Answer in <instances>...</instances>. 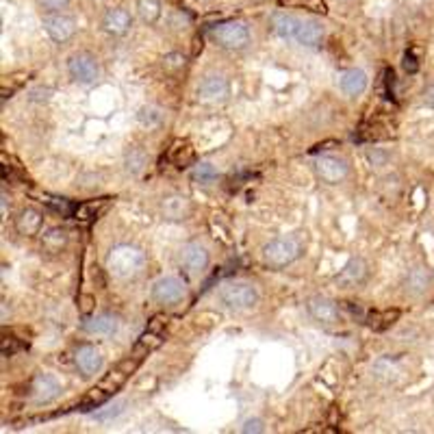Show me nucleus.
<instances>
[{
	"label": "nucleus",
	"instance_id": "f257e3e1",
	"mask_svg": "<svg viewBox=\"0 0 434 434\" xmlns=\"http://www.w3.org/2000/svg\"><path fill=\"white\" fill-rule=\"evenodd\" d=\"M107 272L113 276V278H120V280H126V278H133L137 276L139 272L144 270L146 265V254L139 250L137 246H131V244H118L113 246L111 252L107 254Z\"/></svg>",
	"mask_w": 434,
	"mask_h": 434
},
{
	"label": "nucleus",
	"instance_id": "f03ea898",
	"mask_svg": "<svg viewBox=\"0 0 434 434\" xmlns=\"http://www.w3.org/2000/svg\"><path fill=\"white\" fill-rule=\"evenodd\" d=\"M263 263L272 270H283L302 257V244L293 237H276L261 250Z\"/></svg>",
	"mask_w": 434,
	"mask_h": 434
},
{
	"label": "nucleus",
	"instance_id": "7ed1b4c3",
	"mask_svg": "<svg viewBox=\"0 0 434 434\" xmlns=\"http://www.w3.org/2000/svg\"><path fill=\"white\" fill-rule=\"evenodd\" d=\"M211 40L220 48L226 50H241L250 44V31L244 22L228 20L211 29Z\"/></svg>",
	"mask_w": 434,
	"mask_h": 434
},
{
	"label": "nucleus",
	"instance_id": "20e7f679",
	"mask_svg": "<svg viewBox=\"0 0 434 434\" xmlns=\"http://www.w3.org/2000/svg\"><path fill=\"white\" fill-rule=\"evenodd\" d=\"M220 300L228 309L246 311L259 302V289L250 283H226L220 289Z\"/></svg>",
	"mask_w": 434,
	"mask_h": 434
},
{
	"label": "nucleus",
	"instance_id": "39448f33",
	"mask_svg": "<svg viewBox=\"0 0 434 434\" xmlns=\"http://www.w3.org/2000/svg\"><path fill=\"white\" fill-rule=\"evenodd\" d=\"M317 178L326 185H339L350 176V163L337 155H322L313 161Z\"/></svg>",
	"mask_w": 434,
	"mask_h": 434
},
{
	"label": "nucleus",
	"instance_id": "423d86ee",
	"mask_svg": "<svg viewBox=\"0 0 434 434\" xmlns=\"http://www.w3.org/2000/svg\"><path fill=\"white\" fill-rule=\"evenodd\" d=\"M70 76L81 85H94L100 76V63L92 53H74L68 59Z\"/></svg>",
	"mask_w": 434,
	"mask_h": 434
},
{
	"label": "nucleus",
	"instance_id": "0eeeda50",
	"mask_svg": "<svg viewBox=\"0 0 434 434\" xmlns=\"http://www.w3.org/2000/svg\"><path fill=\"white\" fill-rule=\"evenodd\" d=\"M185 283L176 276H163L159 278L150 289V298L159 306H174L185 298Z\"/></svg>",
	"mask_w": 434,
	"mask_h": 434
},
{
	"label": "nucleus",
	"instance_id": "6e6552de",
	"mask_svg": "<svg viewBox=\"0 0 434 434\" xmlns=\"http://www.w3.org/2000/svg\"><path fill=\"white\" fill-rule=\"evenodd\" d=\"M209 263H211L209 250L202 244H196V241H189V244H185L181 252H178V265L191 276L202 274L209 267Z\"/></svg>",
	"mask_w": 434,
	"mask_h": 434
},
{
	"label": "nucleus",
	"instance_id": "1a4fd4ad",
	"mask_svg": "<svg viewBox=\"0 0 434 434\" xmlns=\"http://www.w3.org/2000/svg\"><path fill=\"white\" fill-rule=\"evenodd\" d=\"M42 24H44V31L55 44H66L76 35V20L72 16L61 14V11H57V14H46Z\"/></svg>",
	"mask_w": 434,
	"mask_h": 434
},
{
	"label": "nucleus",
	"instance_id": "9d476101",
	"mask_svg": "<svg viewBox=\"0 0 434 434\" xmlns=\"http://www.w3.org/2000/svg\"><path fill=\"white\" fill-rule=\"evenodd\" d=\"M369 278V263L361 257L350 259L335 276V285L339 289H356L367 283Z\"/></svg>",
	"mask_w": 434,
	"mask_h": 434
},
{
	"label": "nucleus",
	"instance_id": "9b49d317",
	"mask_svg": "<svg viewBox=\"0 0 434 434\" xmlns=\"http://www.w3.org/2000/svg\"><path fill=\"white\" fill-rule=\"evenodd\" d=\"M306 311H309V315L322 326H333V324L339 322V306L330 298L311 296L309 300H306Z\"/></svg>",
	"mask_w": 434,
	"mask_h": 434
},
{
	"label": "nucleus",
	"instance_id": "f8f14e48",
	"mask_svg": "<svg viewBox=\"0 0 434 434\" xmlns=\"http://www.w3.org/2000/svg\"><path fill=\"white\" fill-rule=\"evenodd\" d=\"M231 94V85L222 74H209L204 76L198 85V98L204 102H224Z\"/></svg>",
	"mask_w": 434,
	"mask_h": 434
},
{
	"label": "nucleus",
	"instance_id": "ddd939ff",
	"mask_svg": "<svg viewBox=\"0 0 434 434\" xmlns=\"http://www.w3.org/2000/svg\"><path fill=\"white\" fill-rule=\"evenodd\" d=\"M191 213H194V204L187 196L181 194H170L161 200V215L170 222H183L189 220Z\"/></svg>",
	"mask_w": 434,
	"mask_h": 434
},
{
	"label": "nucleus",
	"instance_id": "4468645a",
	"mask_svg": "<svg viewBox=\"0 0 434 434\" xmlns=\"http://www.w3.org/2000/svg\"><path fill=\"white\" fill-rule=\"evenodd\" d=\"M74 363H76V369L81 372V376L92 378L102 369V356L92 343H83V346H79L74 352Z\"/></svg>",
	"mask_w": 434,
	"mask_h": 434
},
{
	"label": "nucleus",
	"instance_id": "2eb2a0df",
	"mask_svg": "<svg viewBox=\"0 0 434 434\" xmlns=\"http://www.w3.org/2000/svg\"><path fill=\"white\" fill-rule=\"evenodd\" d=\"M432 280H434V276L426 265H415L406 272L402 287L408 296H424V293L432 287Z\"/></svg>",
	"mask_w": 434,
	"mask_h": 434
},
{
	"label": "nucleus",
	"instance_id": "dca6fc26",
	"mask_svg": "<svg viewBox=\"0 0 434 434\" xmlns=\"http://www.w3.org/2000/svg\"><path fill=\"white\" fill-rule=\"evenodd\" d=\"M59 393H61V382L50 374H37L31 382V395L40 404L53 402L55 398H59Z\"/></svg>",
	"mask_w": 434,
	"mask_h": 434
},
{
	"label": "nucleus",
	"instance_id": "f3484780",
	"mask_svg": "<svg viewBox=\"0 0 434 434\" xmlns=\"http://www.w3.org/2000/svg\"><path fill=\"white\" fill-rule=\"evenodd\" d=\"M131 27H133V16L124 7H113L102 18V29L113 37H124L131 31Z\"/></svg>",
	"mask_w": 434,
	"mask_h": 434
},
{
	"label": "nucleus",
	"instance_id": "a211bd4d",
	"mask_svg": "<svg viewBox=\"0 0 434 434\" xmlns=\"http://www.w3.org/2000/svg\"><path fill=\"white\" fill-rule=\"evenodd\" d=\"M16 233L20 237H35V235H40L42 231V226H44V215L40 209H35V207H24L18 217H16Z\"/></svg>",
	"mask_w": 434,
	"mask_h": 434
},
{
	"label": "nucleus",
	"instance_id": "6ab92c4d",
	"mask_svg": "<svg viewBox=\"0 0 434 434\" xmlns=\"http://www.w3.org/2000/svg\"><path fill=\"white\" fill-rule=\"evenodd\" d=\"M272 31L280 37V40L287 42H296L298 29L302 24V18L293 16V14H285V11H278V14L272 16Z\"/></svg>",
	"mask_w": 434,
	"mask_h": 434
},
{
	"label": "nucleus",
	"instance_id": "aec40b11",
	"mask_svg": "<svg viewBox=\"0 0 434 434\" xmlns=\"http://www.w3.org/2000/svg\"><path fill=\"white\" fill-rule=\"evenodd\" d=\"M367 74L359 68H350L339 76V89L350 98H359L367 89Z\"/></svg>",
	"mask_w": 434,
	"mask_h": 434
},
{
	"label": "nucleus",
	"instance_id": "412c9836",
	"mask_svg": "<svg viewBox=\"0 0 434 434\" xmlns=\"http://www.w3.org/2000/svg\"><path fill=\"white\" fill-rule=\"evenodd\" d=\"M70 244V235L66 228L53 226L42 235V252H46L48 257H59L61 252H66Z\"/></svg>",
	"mask_w": 434,
	"mask_h": 434
},
{
	"label": "nucleus",
	"instance_id": "4be33fe9",
	"mask_svg": "<svg viewBox=\"0 0 434 434\" xmlns=\"http://www.w3.org/2000/svg\"><path fill=\"white\" fill-rule=\"evenodd\" d=\"M324 37H326V31L317 20H302L298 35H296V42L306 48H317V46H322Z\"/></svg>",
	"mask_w": 434,
	"mask_h": 434
},
{
	"label": "nucleus",
	"instance_id": "5701e85b",
	"mask_svg": "<svg viewBox=\"0 0 434 434\" xmlns=\"http://www.w3.org/2000/svg\"><path fill=\"white\" fill-rule=\"evenodd\" d=\"M118 326H120V322H118V317H113V315H109V313H100V315H96V317H92L89 319V322H85V330L89 335H113L118 330Z\"/></svg>",
	"mask_w": 434,
	"mask_h": 434
},
{
	"label": "nucleus",
	"instance_id": "b1692460",
	"mask_svg": "<svg viewBox=\"0 0 434 434\" xmlns=\"http://www.w3.org/2000/svg\"><path fill=\"white\" fill-rule=\"evenodd\" d=\"M161 0H137V14L146 24H155L161 18Z\"/></svg>",
	"mask_w": 434,
	"mask_h": 434
},
{
	"label": "nucleus",
	"instance_id": "393cba45",
	"mask_svg": "<svg viewBox=\"0 0 434 434\" xmlns=\"http://www.w3.org/2000/svg\"><path fill=\"white\" fill-rule=\"evenodd\" d=\"M191 181L200 185H211L217 181V170L211 163H198L194 170H191Z\"/></svg>",
	"mask_w": 434,
	"mask_h": 434
},
{
	"label": "nucleus",
	"instance_id": "a878e982",
	"mask_svg": "<svg viewBox=\"0 0 434 434\" xmlns=\"http://www.w3.org/2000/svg\"><path fill=\"white\" fill-rule=\"evenodd\" d=\"M189 163H194V150H191L189 144H183V146H178L174 148V165L176 168H187Z\"/></svg>",
	"mask_w": 434,
	"mask_h": 434
},
{
	"label": "nucleus",
	"instance_id": "bb28decb",
	"mask_svg": "<svg viewBox=\"0 0 434 434\" xmlns=\"http://www.w3.org/2000/svg\"><path fill=\"white\" fill-rule=\"evenodd\" d=\"M144 165H146V155L142 150H131L129 155H126V170L131 174H139L144 170Z\"/></svg>",
	"mask_w": 434,
	"mask_h": 434
},
{
	"label": "nucleus",
	"instance_id": "cd10ccee",
	"mask_svg": "<svg viewBox=\"0 0 434 434\" xmlns=\"http://www.w3.org/2000/svg\"><path fill=\"white\" fill-rule=\"evenodd\" d=\"M100 207H105V200H98V202H87L83 207H79L76 215L81 217V220H94V217L100 213Z\"/></svg>",
	"mask_w": 434,
	"mask_h": 434
},
{
	"label": "nucleus",
	"instance_id": "c85d7f7f",
	"mask_svg": "<svg viewBox=\"0 0 434 434\" xmlns=\"http://www.w3.org/2000/svg\"><path fill=\"white\" fill-rule=\"evenodd\" d=\"M72 0H37V5L44 11V14H57V11H63Z\"/></svg>",
	"mask_w": 434,
	"mask_h": 434
},
{
	"label": "nucleus",
	"instance_id": "c756f323",
	"mask_svg": "<svg viewBox=\"0 0 434 434\" xmlns=\"http://www.w3.org/2000/svg\"><path fill=\"white\" fill-rule=\"evenodd\" d=\"M148 111H150V116H146V111L142 109V113H139V120H142L144 124H148V126L159 124V122H161V118H163V116H161V111H159V109H152V107H150Z\"/></svg>",
	"mask_w": 434,
	"mask_h": 434
},
{
	"label": "nucleus",
	"instance_id": "7c9ffc66",
	"mask_svg": "<svg viewBox=\"0 0 434 434\" xmlns=\"http://www.w3.org/2000/svg\"><path fill=\"white\" fill-rule=\"evenodd\" d=\"M24 346H22V343H16V339H11V337H5L3 339V356H14Z\"/></svg>",
	"mask_w": 434,
	"mask_h": 434
},
{
	"label": "nucleus",
	"instance_id": "2f4dec72",
	"mask_svg": "<svg viewBox=\"0 0 434 434\" xmlns=\"http://www.w3.org/2000/svg\"><path fill=\"white\" fill-rule=\"evenodd\" d=\"M122 413V404H116V406H111L109 411H100V413H96L94 417L98 419V421H109V419H113V417H118Z\"/></svg>",
	"mask_w": 434,
	"mask_h": 434
},
{
	"label": "nucleus",
	"instance_id": "473e14b6",
	"mask_svg": "<svg viewBox=\"0 0 434 434\" xmlns=\"http://www.w3.org/2000/svg\"><path fill=\"white\" fill-rule=\"evenodd\" d=\"M57 198H53V200H48V204H50V207H53L55 211H59L61 215H70L72 213V204L68 202V200H59V202H55Z\"/></svg>",
	"mask_w": 434,
	"mask_h": 434
},
{
	"label": "nucleus",
	"instance_id": "72a5a7b5",
	"mask_svg": "<svg viewBox=\"0 0 434 434\" xmlns=\"http://www.w3.org/2000/svg\"><path fill=\"white\" fill-rule=\"evenodd\" d=\"M265 428H263V421L261 419H248L244 426H241V432H263Z\"/></svg>",
	"mask_w": 434,
	"mask_h": 434
},
{
	"label": "nucleus",
	"instance_id": "f704fd0d",
	"mask_svg": "<svg viewBox=\"0 0 434 434\" xmlns=\"http://www.w3.org/2000/svg\"><path fill=\"white\" fill-rule=\"evenodd\" d=\"M404 70H406L408 74H415V72L419 70V63H417V59L413 57V53H406V55H404Z\"/></svg>",
	"mask_w": 434,
	"mask_h": 434
},
{
	"label": "nucleus",
	"instance_id": "c9c22d12",
	"mask_svg": "<svg viewBox=\"0 0 434 434\" xmlns=\"http://www.w3.org/2000/svg\"><path fill=\"white\" fill-rule=\"evenodd\" d=\"M165 324H168V319L161 317V315H157V317L148 324V330H150V333H159L161 328H165Z\"/></svg>",
	"mask_w": 434,
	"mask_h": 434
},
{
	"label": "nucleus",
	"instance_id": "e433bc0d",
	"mask_svg": "<svg viewBox=\"0 0 434 434\" xmlns=\"http://www.w3.org/2000/svg\"><path fill=\"white\" fill-rule=\"evenodd\" d=\"M424 102H426L430 109H434V83L424 92Z\"/></svg>",
	"mask_w": 434,
	"mask_h": 434
},
{
	"label": "nucleus",
	"instance_id": "4c0bfd02",
	"mask_svg": "<svg viewBox=\"0 0 434 434\" xmlns=\"http://www.w3.org/2000/svg\"><path fill=\"white\" fill-rule=\"evenodd\" d=\"M165 63H168V66H172V68H178V66H183L185 59L181 55H170L168 59H165Z\"/></svg>",
	"mask_w": 434,
	"mask_h": 434
},
{
	"label": "nucleus",
	"instance_id": "58836bf2",
	"mask_svg": "<svg viewBox=\"0 0 434 434\" xmlns=\"http://www.w3.org/2000/svg\"><path fill=\"white\" fill-rule=\"evenodd\" d=\"M3 215L7 217V196L3 194Z\"/></svg>",
	"mask_w": 434,
	"mask_h": 434
}]
</instances>
